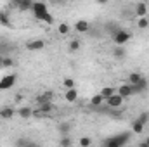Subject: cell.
Segmentation results:
<instances>
[{
    "mask_svg": "<svg viewBox=\"0 0 149 147\" xmlns=\"http://www.w3.org/2000/svg\"><path fill=\"white\" fill-rule=\"evenodd\" d=\"M14 5H16L19 10H31L33 2H31V0H19V2H16Z\"/></svg>",
    "mask_w": 149,
    "mask_h": 147,
    "instance_id": "obj_14",
    "label": "cell"
},
{
    "mask_svg": "<svg viewBox=\"0 0 149 147\" xmlns=\"http://www.w3.org/2000/svg\"><path fill=\"white\" fill-rule=\"evenodd\" d=\"M137 119H139V121H141V123L146 126V125H148V121H149V112H141Z\"/></svg>",
    "mask_w": 149,
    "mask_h": 147,
    "instance_id": "obj_31",
    "label": "cell"
},
{
    "mask_svg": "<svg viewBox=\"0 0 149 147\" xmlns=\"http://www.w3.org/2000/svg\"><path fill=\"white\" fill-rule=\"evenodd\" d=\"M63 85H64L68 90H73L74 88V80L73 78H64V80H63Z\"/></svg>",
    "mask_w": 149,
    "mask_h": 147,
    "instance_id": "obj_27",
    "label": "cell"
},
{
    "mask_svg": "<svg viewBox=\"0 0 149 147\" xmlns=\"http://www.w3.org/2000/svg\"><path fill=\"white\" fill-rule=\"evenodd\" d=\"M16 112L19 114V118H24V119H28V118H31V116L35 114V111L31 109V107H28V106H23V107H19Z\"/></svg>",
    "mask_w": 149,
    "mask_h": 147,
    "instance_id": "obj_11",
    "label": "cell"
},
{
    "mask_svg": "<svg viewBox=\"0 0 149 147\" xmlns=\"http://www.w3.org/2000/svg\"><path fill=\"white\" fill-rule=\"evenodd\" d=\"M26 142H28V139H24V137H19V139L14 142V146H16V147H24V144H26Z\"/></svg>",
    "mask_w": 149,
    "mask_h": 147,
    "instance_id": "obj_33",
    "label": "cell"
},
{
    "mask_svg": "<svg viewBox=\"0 0 149 147\" xmlns=\"http://www.w3.org/2000/svg\"><path fill=\"white\" fill-rule=\"evenodd\" d=\"M99 94H101V97H102V99H104V102H106L109 97H113V95L116 94V88H114V87H104Z\"/></svg>",
    "mask_w": 149,
    "mask_h": 147,
    "instance_id": "obj_12",
    "label": "cell"
},
{
    "mask_svg": "<svg viewBox=\"0 0 149 147\" xmlns=\"http://www.w3.org/2000/svg\"><path fill=\"white\" fill-rule=\"evenodd\" d=\"M146 14H148V3H144V2L135 3V16L141 19V17H146Z\"/></svg>",
    "mask_w": 149,
    "mask_h": 147,
    "instance_id": "obj_10",
    "label": "cell"
},
{
    "mask_svg": "<svg viewBox=\"0 0 149 147\" xmlns=\"http://www.w3.org/2000/svg\"><path fill=\"white\" fill-rule=\"evenodd\" d=\"M137 28H141V30L149 28V19H148V17H141V19L137 21Z\"/></svg>",
    "mask_w": 149,
    "mask_h": 147,
    "instance_id": "obj_25",
    "label": "cell"
},
{
    "mask_svg": "<svg viewBox=\"0 0 149 147\" xmlns=\"http://www.w3.org/2000/svg\"><path fill=\"white\" fill-rule=\"evenodd\" d=\"M92 146V139L90 137H81L80 139V147H90Z\"/></svg>",
    "mask_w": 149,
    "mask_h": 147,
    "instance_id": "obj_30",
    "label": "cell"
},
{
    "mask_svg": "<svg viewBox=\"0 0 149 147\" xmlns=\"http://www.w3.org/2000/svg\"><path fill=\"white\" fill-rule=\"evenodd\" d=\"M2 61H3V57L0 55V69H2Z\"/></svg>",
    "mask_w": 149,
    "mask_h": 147,
    "instance_id": "obj_38",
    "label": "cell"
},
{
    "mask_svg": "<svg viewBox=\"0 0 149 147\" xmlns=\"http://www.w3.org/2000/svg\"><path fill=\"white\" fill-rule=\"evenodd\" d=\"M74 31H78V33H87V31H90V23L85 21V19L76 21V23H74Z\"/></svg>",
    "mask_w": 149,
    "mask_h": 147,
    "instance_id": "obj_7",
    "label": "cell"
},
{
    "mask_svg": "<svg viewBox=\"0 0 149 147\" xmlns=\"http://www.w3.org/2000/svg\"><path fill=\"white\" fill-rule=\"evenodd\" d=\"M12 66H14V59L9 57V55H5L3 61H2V68H12Z\"/></svg>",
    "mask_w": 149,
    "mask_h": 147,
    "instance_id": "obj_26",
    "label": "cell"
},
{
    "mask_svg": "<svg viewBox=\"0 0 149 147\" xmlns=\"http://www.w3.org/2000/svg\"><path fill=\"white\" fill-rule=\"evenodd\" d=\"M16 81H17V74L16 73L5 74V76L0 80V92H2V90H9V88H12V87L16 85Z\"/></svg>",
    "mask_w": 149,
    "mask_h": 147,
    "instance_id": "obj_3",
    "label": "cell"
},
{
    "mask_svg": "<svg viewBox=\"0 0 149 147\" xmlns=\"http://www.w3.org/2000/svg\"><path fill=\"white\" fill-rule=\"evenodd\" d=\"M142 78H144V76H142L141 73H130L128 74V81H127V83H128V85H139Z\"/></svg>",
    "mask_w": 149,
    "mask_h": 147,
    "instance_id": "obj_16",
    "label": "cell"
},
{
    "mask_svg": "<svg viewBox=\"0 0 149 147\" xmlns=\"http://www.w3.org/2000/svg\"><path fill=\"white\" fill-rule=\"evenodd\" d=\"M38 21H43V23H47V24H54V17H52V14H43V16H40L38 17Z\"/></svg>",
    "mask_w": 149,
    "mask_h": 147,
    "instance_id": "obj_24",
    "label": "cell"
},
{
    "mask_svg": "<svg viewBox=\"0 0 149 147\" xmlns=\"http://www.w3.org/2000/svg\"><path fill=\"white\" fill-rule=\"evenodd\" d=\"M116 94H118L120 97H123V99H128V97H132V95H137V90H135V87H134V85L123 83V85H120V87H118Z\"/></svg>",
    "mask_w": 149,
    "mask_h": 147,
    "instance_id": "obj_2",
    "label": "cell"
},
{
    "mask_svg": "<svg viewBox=\"0 0 149 147\" xmlns=\"http://www.w3.org/2000/svg\"><path fill=\"white\" fill-rule=\"evenodd\" d=\"M70 130H71L70 123H61V125H59V133H61V137H66Z\"/></svg>",
    "mask_w": 149,
    "mask_h": 147,
    "instance_id": "obj_23",
    "label": "cell"
},
{
    "mask_svg": "<svg viewBox=\"0 0 149 147\" xmlns=\"http://www.w3.org/2000/svg\"><path fill=\"white\" fill-rule=\"evenodd\" d=\"M64 99H66L68 102H74V101L78 99V92H76V88H73V90H66Z\"/></svg>",
    "mask_w": 149,
    "mask_h": 147,
    "instance_id": "obj_18",
    "label": "cell"
},
{
    "mask_svg": "<svg viewBox=\"0 0 149 147\" xmlns=\"http://www.w3.org/2000/svg\"><path fill=\"white\" fill-rule=\"evenodd\" d=\"M21 101H23V95H19V94H17V95H16V102H17V104H19V102H21Z\"/></svg>",
    "mask_w": 149,
    "mask_h": 147,
    "instance_id": "obj_35",
    "label": "cell"
},
{
    "mask_svg": "<svg viewBox=\"0 0 149 147\" xmlns=\"http://www.w3.org/2000/svg\"><path fill=\"white\" fill-rule=\"evenodd\" d=\"M57 30H59V33H61V35H68L71 28H70V24H66V23H61Z\"/></svg>",
    "mask_w": 149,
    "mask_h": 147,
    "instance_id": "obj_28",
    "label": "cell"
},
{
    "mask_svg": "<svg viewBox=\"0 0 149 147\" xmlns=\"http://www.w3.org/2000/svg\"><path fill=\"white\" fill-rule=\"evenodd\" d=\"M130 128H132V133H135V135H141V133L144 132V125H142L139 119H134L132 125H130Z\"/></svg>",
    "mask_w": 149,
    "mask_h": 147,
    "instance_id": "obj_13",
    "label": "cell"
},
{
    "mask_svg": "<svg viewBox=\"0 0 149 147\" xmlns=\"http://www.w3.org/2000/svg\"><path fill=\"white\" fill-rule=\"evenodd\" d=\"M47 12H49L47 3H43V2H33V5H31V14L35 16V19H38L40 16H43V14H47Z\"/></svg>",
    "mask_w": 149,
    "mask_h": 147,
    "instance_id": "obj_4",
    "label": "cell"
},
{
    "mask_svg": "<svg viewBox=\"0 0 149 147\" xmlns=\"http://www.w3.org/2000/svg\"><path fill=\"white\" fill-rule=\"evenodd\" d=\"M14 114H16V109H12V107H2L0 109V118L2 119H10Z\"/></svg>",
    "mask_w": 149,
    "mask_h": 147,
    "instance_id": "obj_15",
    "label": "cell"
},
{
    "mask_svg": "<svg viewBox=\"0 0 149 147\" xmlns=\"http://www.w3.org/2000/svg\"><path fill=\"white\" fill-rule=\"evenodd\" d=\"M71 144H73V142H71V139H70L68 135H66V137H61V140H59V146L61 147H71Z\"/></svg>",
    "mask_w": 149,
    "mask_h": 147,
    "instance_id": "obj_29",
    "label": "cell"
},
{
    "mask_svg": "<svg viewBox=\"0 0 149 147\" xmlns=\"http://www.w3.org/2000/svg\"><path fill=\"white\" fill-rule=\"evenodd\" d=\"M43 47H45V42H43L42 38H37V40H30V42L26 43V49H28V50H33V52H35V50H42Z\"/></svg>",
    "mask_w": 149,
    "mask_h": 147,
    "instance_id": "obj_6",
    "label": "cell"
},
{
    "mask_svg": "<svg viewBox=\"0 0 149 147\" xmlns=\"http://www.w3.org/2000/svg\"><path fill=\"white\" fill-rule=\"evenodd\" d=\"M52 97H54V92L52 90H47V92H43V94L38 95L37 102L38 104H49V102H52Z\"/></svg>",
    "mask_w": 149,
    "mask_h": 147,
    "instance_id": "obj_9",
    "label": "cell"
},
{
    "mask_svg": "<svg viewBox=\"0 0 149 147\" xmlns=\"http://www.w3.org/2000/svg\"><path fill=\"white\" fill-rule=\"evenodd\" d=\"M54 111H56V106H54L52 102H49V104H40L38 109L35 111V114H50V112H54Z\"/></svg>",
    "mask_w": 149,
    "mask_h": 147,
    "instance_id": "obj_8",
    "label": "cell"
},
{
    "mask_svg": "<svg viewBox=\"0 0 149 147\" xmlns=\"http://www.w3.org/2000/svg\"><path fill=\"white\" fill-rule=\"evenodd\" d=\"M113 55L116 57V59H125V55H127V50L123 49V47H114V50H113Z\"/></svg>",
    "mask_w": 149,
    "mask_h": 147,
    "instance_id": "obj_19",
    "label": "cell"
},
{
    "mask_svg": "<svg viewBox=\"0 0 149 147\" xmlns=\"http://www.w3.org/2000/svg\"><path fill=\"white\" fill-rule=\"evenodd\" d=\"M24 147H40V146H38L37 142H31V140H28V142L24 144Z\"/></svg>",
    "mask_w": 149,
    "mask_h": 147,
    "instance_id": "obj_34",
    "label": "cell"
},
{
    "mask_svg": "<svg viewBox=\"0 0 149 147\" xmlns=\"http://www.w3.org/2000/svg\"><path fill=\"white\" fill-rule=\"evenodd\" d=\"M130 38L132 35L128 33V31H125V30H118V31H114L113 33V40H114V43H116V47H123L125 43H128L130 42Z\"/></svg>",
    "mask_w": 149,
    "mask_h": 147,
    "instance_id": "obj_1",
    "label": "cell"
},
{
    "mask_svg": "<svg viewBox=\"0 0 149 147\" xmlns=\"http://www.w3.org/2000/svg\"><path fill=\"white\" fill-rule=\"evenodd\" d=\"M139 147H149V146L146 144V142H141V144H139Z\"/></svg>",
    "mask_w": 149,
    "mask_h": 147,
    "instance_id": "obj_36",
    "label": "cell"
},
{
    "mask_svg": "<svg viewBox=\"0 0 149 147\" xmlns=\"http://www.w3.org/2000/svg\"><path fill=\"white\" fill-rule=\"evenodd\" d=\"M134 87H135L137 94H142V92H146V90H148L149 83H148V80H146V78H142V80H141V83H139V85H134Z\"/></svg>",
    "mask_w": 149,
    "mask_h": 147,
    "instance_id": "obj_21",
    "label": "cell"
},
{
    "mask_svg": "<svg viewBox=\"0 0 149 147\" xmlns=\"http://www.w3.org/2000/svg\"><path fill=\"white\" fill-rule=\"evenodd\" d=\"M104 147H123V146H121V144L114 139V135H113V137H109V139L104 140Z\"/></svg>",
    "mask_w": 149,
    "mask_h": 147,
    "instance_id": "obj_22",
    "label": "cell"
},
{
    "mask_svg": "<svg viewBox=\"0 0 149 147\" xmlns=\"http://www.w3.org/2000/svg\"><path fill=\"white\" fill-rule=\"evenodd\" d=\"M0 24L5 26V28H12V23H10L9 14H5V12H2V10H0Z\"/></svg>",
    "mask_w": 149,
    "mask_h": 147,
    "instance_id": "obj_17",
    "label": "cell"
},
{
    "mask_svg": "<svg viewBox=\"0 0 149 147\" xmlns=\"http://www.w3.org/2000/svg\"><path fill=\"white\" fill-rule=\"evenodd\" d=\"M144 142H146V144H148V146H149V135H148V137H146V140H144Z\"/></svg>",
    "mask_w": 149,
    "mask_h": 147,
    "instance_id": "obj_37",
    "label": "cell"
},
{
    "mask_svg": "<svg viewBox=\"0 0 149 147\" xmlns=\"http://www.w3.org/2000/svg\"><path fill=\"white\" fill-rule=\"evenodd\" d=\"M123 97H120L118 94H114L113 97H109L108 101H106V104H108V107H111V109H118V107H121V104H123Z\"/></svg>",
    "mask_w": 149,
    "mask_h": 147,
    "instance_id": "obj_5",
    "label": "cell"
},
{
    "mask_svg": "<svg viewBox=\"0 0 149 147\" xmlns=\"http://www.w3.org/2000/svg\"><path fill=\"white\" fill-rule=\"evenodd\" d=\"M80 45H81L80 40H71V42H70V50H71V52H76V50L80 49Z\"/></svg>",
    "mask_w": 149,
    "mask_h": 147,
    "instance_id": "obj_32",
    "label": "cell"
},
{
    "mask_svg": "<svg viewBox=\"0 0 149 147\" xmlns=\"http://www.w3.org/2000/svg\"><path fill=\"white\" fill-rule=\"evenodd\" d=\"M102 102H104V99L101 97V94H95V95L90 99V106H92V107H99V106H102Z\"/></svg>",
    "mask_w": 149,
    "mask_h": 147,
    "instance_id": "obj_20",
    "label": "cell"
}]
</instances>
